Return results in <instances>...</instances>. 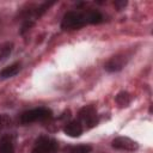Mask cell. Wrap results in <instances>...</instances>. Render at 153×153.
Wrapping results in <instances>:
<instances>
[{"label": "cell", "mask_w": 153, "mask_h": 153, "mask_svg": "<svg viewBox=\"0 0 153 153\" xmlns=\"http://www.w3.org/2000/svg\"><path fill=\"white\" fill-rule=\"evenodd\" d=\"M79 117L85 123V126L87 128H92V127H94L98 123L96 110L92 106H85V108H82L79 111Z\"/></svg>", "instance_id": "5"}, {"label": "cell", "mask_w": 153, "mask_h": 153, "mask_svg": "<svg viewBox=\"0 0 153 153\" xmlns=\"http://www.w3.org/2000/svg\"><path fill=\"white\" fill-rule=\"evenodd\" d=\"M57 149V143L55 140L48 136H39L36 140L35 147L31 153H55Z\"/></svg>", "instance_id": "3"}, {"label": "cell", "mask_w": 153, "mask_h": 153, "mask_svg": "<svg viewBox=\"0 0 153 153\" xmlns=\"http://www.w3.org/2000/svg\"><path fill=\"white\" fill-rule=\"evenodd\" d=\"M102 20H103V16L98 11H87V12L69 11L63 16L61 22V27L63 30H74L86 24H98Z\"/></svg>", "instance_id": "1"}, {"label": "cell", "mask_w": 153, "mask_h": 153, "mask_svg": "<svg viewBox=\"0 0 153 153\" xmlns=\"http://www.w3.org/2000/svg\"><path fill=\"white\" fill-rule=\"evenodd\" d=\"M115 102H116L117 105L121 106V108L128 106V105L130 104V102H131V96H130L128 92L122 91V92H120V93L115 97Z\"/></svg>", "instance_id": "10"}, {"label": "cell", "mask_w": 153, "mask_h": 153, "mask_svg": "<svg viewBox=\"0 0 153 153\" xmlns=\"http://www.w3.org/2000/svg\"><path fill=\"white\" fill-rule=\"evenodd\" d=\"M0 153H14V145L11 135H4L0 139Z\"/></svg>", "instance_id": "8"}, {"label": "cell", "mask_w": 153, "mask_h": 153, "mask_svg": "<svg viewBox=\"0 0 153 153\" xmlns=\"http://www.w3.org/2000/svg\"><path fill=\"white\" fill-rule=\"evenodd\" d=\"M111 146L114 148H116V149L130 151V152L136 151L137 147H139V145H137L136 141H134V140H131V139H129L127 136H118V137L114 139L112 142H111Z\"/></svg>", "instance_id": "4"}, {"label": "cell", "mask_w": 153, "mask_h": 153, "mask_svg": "<svg viewBox=\"0 0 153 153\" xmlns=\"http://www.w3.org/2000/svg\"><path fill=\"white\" fill-rule=\"evenodd\" d=\"M63 131L71 137H79L82 134V124L79 121H72L65 126Z\"/></svg>", "instance_id": "7"}, {"label": "cell", "mask_w": 153, "mask_h": 153, "mask_svg": "<svg viewBox=\"0 0 153 153\" xmlns=\"http://www.w3.org/2000/svg\"><path fill=\"white\" fill-rule=\"evenodd\" d=\"M65 151L66 153H90L92 151V147L90 145H76L66 147Z\"/></svg>", "instance_id": "11"}, {"label": "cell", "mask_w": 153, "mask_h": 153, "mask_svg": "<svg viewBox=\"0 0 153 153\" xmlns=\"http://www.w3.org/2000/svg\"><path fill=\"white\" fill-rule=\"evenodd\" d=\"M20 71V63L16 62V63H12L7 67H5L4 69L0 71V79H7V78H12L16 74H18Z\"/></svg>", "instance_id": "9"}, {"label": "cell", "mask_w": 153, "mask_h": 153, "mask_svg": "<svg viewBox=\"0 0 153 153\" xmlns=\"http://www.w3.org/2000/svg\"><path fill=\"white\" fill-rule=\"evenodd\" d=\"M53 116V112L50 109L47 108H37V109H32L29 111H25L20 115V122L23 124H29L32 122H37V121H44L48 120Z\"/></svg>", "instance_id": "2"}, {"label": "cell", "mask_w": 153, "mask_h": 153, "mask_svg": "<svg viewBox=\"0 0 153 153\" xmlns=\"http://www.w3.org/2000/svg\"><path fill=\"white\" fill-rule=\"evenodd\" d=\"M127 5V1H115V6H117L118 8H122Z\"/></svg>", "instance_id": "13"}, {"label": "cell", "mask_w": 153, "mask_h": 153, "mask_svg": "<svg viewBox=\"0 0 153 153\" xmlns=\"http://www.w3.org/2000/svg\"><path fill=\"white\" fill-rule=\"evenodd\" d=\"M12 49H13V44L10 42L0 44V61L5 60L12 53Z\"/></svg>", "instance_id": "12"}, {"label": "cell", "mask_w": 153, "mask_h": 153, "mask_svg": "<svg viewBox=\"0 0 153 153\" xmlns=\"http://www.w3.org/2000/svg\"><path fill=\"white\" fill-rule=\"evenodd\" d=\"M124 65H126V57L122 55H117V56H114L112 59H110L105 63V69L110 73H114V72L121 71Z\"/></svg>", "instance_id": "6"}]
</instances>
